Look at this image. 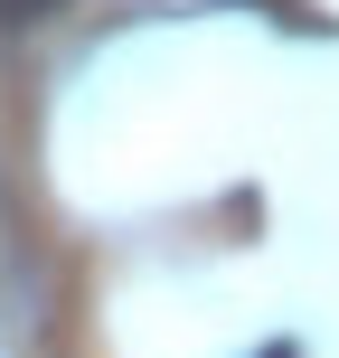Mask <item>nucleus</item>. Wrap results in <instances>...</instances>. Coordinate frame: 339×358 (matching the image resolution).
<instances>
[{
    "instance_id": "2",
    "label": "nucleus",
    "mask_w": 339,
    "mask_h": 358,
    "mask_svg": "<svg viewBox=\"0 0 339 358\" xmlns=\"http://www.w3.org/2000/svg\"><path fill=\"white\" fill-rule=\"evenodd\" d=\"M264 358H302V349H292V340H273V349H264Z\"/></svg>"
},
{
    "instance_id": "1",
    "label": "nucleus",
    "mask_w": 339,
    "mask_h": 358,
    "mask_svg": "<svg viewBox=\"0 0 339 358\" xmlns=\"http://www.w3.org/2000/svg\"><path fill=\"white\" fill-rule=\"evenodd\" d=\"M48 10H57V0H0V29H38Z\"/></svg>"
}]
</instances>
